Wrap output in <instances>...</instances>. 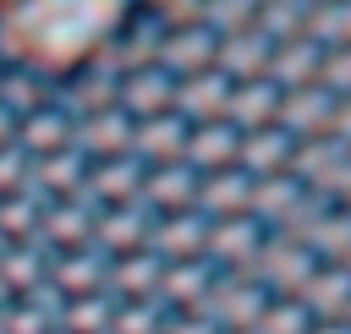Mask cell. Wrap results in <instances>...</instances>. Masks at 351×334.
Listing matches in <instances>:
<instances>
[{
  "instance_id": "cell-1",
  "label": "cell",
  "mask_w": 351,
  "mask_h": 334,
  "mask_svg": "<svg viewBox=\"0 0 351 334\" xmlns=\"http://www.w3.org/2000/svg\"><path fill=\"white\" fill-rule=\"evenodd\" d=\"M291 153V137L285 131H269V137H241V164H252V170H274L280 159Z\"/></svg>"
}]
</instances>
